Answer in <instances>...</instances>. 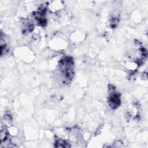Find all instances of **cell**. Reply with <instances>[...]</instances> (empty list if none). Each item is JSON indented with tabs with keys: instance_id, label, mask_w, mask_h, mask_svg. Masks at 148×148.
Returning <instances> with one entry per match:
<instances>
[{
	"instance_id": "obj_1",
	"label": "cell",
	"mask_w": 148,
	"mask_h": 148,
	"mask_svg": "<svg viewBox=\"0 0 148 148\" xmlns=\"http://www.w3.org/2000/svg\"><path fill=\"white\" fill-rule=\"evenodd\" d=\"M109 103L110 107L116 108L120 103L119 95L115 91L111 92L109 98Z\"/></svg>"
}]
</instances>
